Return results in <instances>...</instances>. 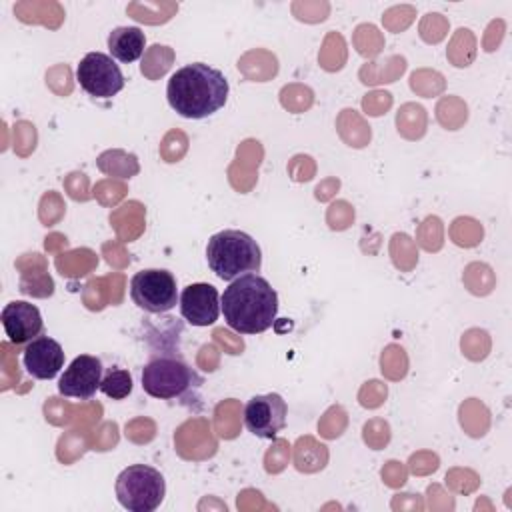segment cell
<instances>
[{
  "label": "cell",
  "mask_w": 512,
  "mask_h": 512,
  "mask_svg": "<svg viewBox=\"0 0 512 512\" xmlns=\"http://www.w3.org/2000/svg\"><path fill=\"white\" fill-rule=\"evenodd\" d=\"M228 90V80L218 68L192 62L170 76L166 98L170 108L182 118L202 120L226 104Z\"/></svg>",
  "instance_id": "6da1fadb"
},
{
  "label": "cell",
  "mask_w": 512,
  "mask_h": 512,
  "mask_svg": "<svg viewBox=\"0 0 512 512\" xmlns=\"http://www.w3.org/2000/svg\"><path fill=\"white\" fill-rule=\"evenodd\" d=\"M220 312L238 334H262L276 320L278 294L260 274H244L220 296Z\"/></svg>",
  "instance_id": "7a4b0ae2"
},
{
  "label": "cell",
  "mask_w": 512,
  "mask_h": 512,
  "mask_svg": "<svg viewBox=\"0 0 512 512\" xmlns=\"http://www.w3.org/2000/svg\"><path fill=\"white\" fill-rule=\"evenodd\" d=\"M206 260L210 270L226 282L244 274H258L262 266V250L258 242L242 230H220L206 244Z\"/></svg>",
  "instance_id": "3957f363"
},
{
  "label": "cell",
  "mask_w": 512,
  "mask_h": 512,
  "mask_svg": "<svg viewBox=\"0 0 512 512\" xmlns=\"http://www.w3.org/2000/svg\"><path fill=\"white\" fill-rule=\"evenodd\" d=\"M202 386V376L176 352L154 354L142 368V388L158 400H188Z\"/></svg>",
  "instance_id": "277c9868"
},
{
  "label": "cell",
  "mask_w": 512,
  "mask_h": 512,
  "mask_svg": "<svg viewBox=\"0 0 512 512\" xmlns=\"http://www.w3.org/2000/svg\"><path fill=\"white\" fill-rule=\"evenodd\" d=\"M114 490L128 512H154L166 496V480L154 466L132 464L118 474Z\"/></svg>",
  "instance_id": "5b68a950"
},
{
  "label": "cell",
  "mask_w": 512,
  "mask_h": 512,
  "mask_svg": "<svg viewBox=\"0 0 512 512\" xmlns=\"http://www.w3.org/2000/svg\"><path fill=\"white\" fill-rule=\"evenodd\" d=\"M130 298L144 312L164 314L180 300L176 278L164 268L140 270L130 280Z\"/></svg>",
  "instance_id": "8992f818"
},
{
  "label": "cell",
  "mask_w": 512,
  "mask_h": 512,
  "mask_svg": "<svg viewBox=\"0 0 512 512\" xmlns=\"http://www.w3.org/2000/svg\"><path fill=\"white\" fill-rule=\"evenodd\" d=\"M80 88L94 98H112L124 88V74L112 56L104 52H88L76 66Z\"/></svg>",
  "instance_id": "52a82bcc"
},
{
  "label": "cell",
  "mask_w": 512,
  "mask_h": 512,
  "mask_svg": "<svg viewBox=\"0 0 512 512\" xmlns=\"http://www.w3.org/2000/svg\"><path fill=\"white\" fill-rule=\"evenodd\" d=\"M288 406L286 400L276 394H256L244 406V426L258 438L274 440L286 426Z\"/></svg>",
  "instance_id": "ba28073f"
},
{
  "label": "cell",
  "mask_w": 512,
  "mask_h": 512,
  "mask_svg": "<svg viewBox=\"0 0 512 512\" xmlns=\"http://www.w3.org/2000/svg\"><path fill=\"white\" fill-rule=\"evenodd\" d=\"M102 362L92 354L76 356L58 380V392L66 398L88 400L96 394L102 382Z\"/></svg>",
  "instance_id": "9c48e42d"
},
{
  "label": "cell",
  "mask_w": 512,
  "mask_h": 512,
  "mask_svg": "<svg viewBox=\"0 0 512 512\" xmlns=\"http://www.w3.org/2000/svg\"><path fill=\"white\" fill-rule=\"evenodd\" d=\"M180 314L192 326H212L220 316V294L208 282L188 284L180 292Z\"/></svg>",
  "instance_id": "30bf717a"
},
{
  "label": "cell",
  "mask_w": 512,
  "mask_h": 512,
  "mask_svg": "<svg viewBox=\"0 0 512 512\" xmlns=\"http://www.w3.org/2000/svg\"><path fill=\"white\" fill-rule=\"evenodd\" d=\"M4 332L12 344H28L38 338L44 330L40 310L24 300H12L2 308L0 314Z\"/></svg>",
  "instance_id": "8fae6325"
},
{
  "label": "cell",
  "mask_w": 512,
  "mask_h": 512,
  "mask_svg": "<svg viewBox=\"0 0 512 512\" xmlns=\"http://www.w3.org/2000/svg\"><path fill=\"white\" fill-rule=\"evenodd\" d=\"M22 362L32 378L52 380L64 368V350L54 338L38 336L26 344Z\"/></svg>",
  "instance_id": "7c38bea8"
},
{
  "label": "cell",
  "mask_w": 512,
  "mask_h": 512,
  "mask_svg": "<svg viewBox=\"0 0 512 512\" xmlns=\"http://www.w3.org/2000/svg\"><path fill=\"white\" fill-rule=\"evenodd\" d=\"M146 36L138 26H118L108 36V50L118 62L130 64L144 54Z\"/></svg>",
  "instance_id": "4fadbf2b"
},
{
  "label": "cell",
  "mask_w": 512,
  "mask_h": 512,
  "mask_svg": "<svg viewBox=\"0 0 512 512\" xmlns=\"http://www.w3.org/2000/svg\"><path fill=\"white\" fill-rule=\"evenodd\" d=\"M100 390L112 400H124L132 392V374L126 368L112 366L104 372Z\"/></svg>",
  "instance_id": "5bb4252c"
}]
</instances>
